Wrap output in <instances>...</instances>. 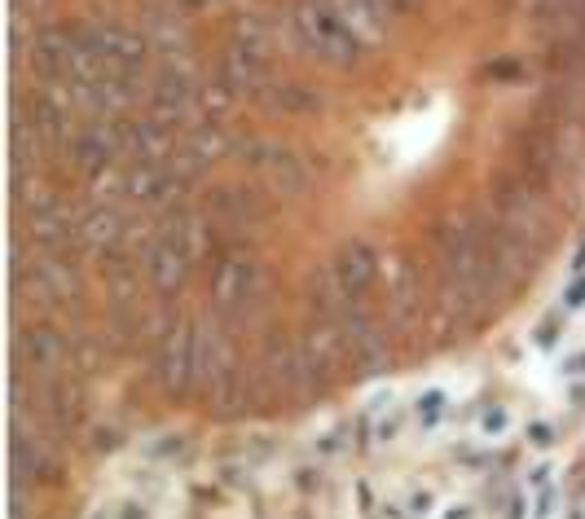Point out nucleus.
<instances>
[{
  "label": "nucleus",
  "instance_id": "10",
  "mask_svg": "<svg viewBox=\"0 0 585 519\" xmlns=\"http://www.w3.org/2000/svg\"><path fill=\"white\" fill-rule=\"evenodd\" d=\"M344 335H348V361H352V370H357L361 379L388 370V339H383L379 322H374L361 304H348Z\"/></svg>",
  "mask_w": 585,
  "mask_h": 519
},
{
  "label": "nucleus",
  "instance_id": "17",
  "mask_svg": "<svg viewBox=\"0 0 585 519\" xmlns=\"http://www.w3.org/2000/svg\"><path fill=\"white\" fill-rule=\"evenodd\" d=\"M445 410H449V396L440 392V388H432V392H423L418 396V405H414V418H418V432H432V427L445 418Z\"/></svg>",
  "mask_w": 585,
  "mask_h": 519
},
{
  "label": "nucleus",
  "instance_id": "21",
  "mask_svg": "<svg viewBox=\"0 0 585 519\" xmlns=\"http://www.w3.org/2000/svg\"><path fill=\"white\" fill-rule=\"evenodd\" d=\"M528 440H533L537 449H550V445H555V432H550L546 423H537V427H528Z\"/></svg>",
  "mask_w": 585,
  "mask_h": 519
},
{
  "label": "nucleus",
  "instance_id": "24",
  "mask_svg": "<svg viewBox=\"0 0 585 519\" xmlns=\"http://www.w3.org/2000/svg\"><path fill=\"white\" fill-rule=\"evenodd\" d=\"M445 519H471V511H467V506H458V511H449Z\"/></svg>",
  "mask_w": 585,
  "mask_h": 519
},
{
  "label": "nucleus",
  "instance_id": "6",
  "mask_svg": "<svg viewBox=\"0 0 585 519\" xmlns=\"http://www.w3.org/2000/svg\"><path fill=\"white\" fill-rule=\"evenodd\" d=\"M238 154L264 176V185L278 198H304L313 190V168L291 146H278V141H242Z\"/></svg>",
  "mask_w": 585,
  "mask_h": 519
},
{
  "label": "nucleus",
  "instance_id": "5",
  "mask_svg": "<svg viewBox=\"0 0 585 519\" xmlns=\"http://www.w3.org/2000/svg\"><path fill=\"white\" fill-rule=\"evenodd\" d=\"M194 392H207L216 401L225 396H242V379L234 370V339L229 326L212 313L203 322L198 317V348H194Z\"/></svg>",
  "mask_w": 585,
  "mask_h": 519
},
{
  "label": "nucleus",
  "instance_id": "2",
  "mask_svg": "<svg viewBox=\"0 0 585 519\" xmlns=\"http://www.w3.org/2000/svg\"><path fill=\"white\" fill-rule=\"evenodd\" d=\"M286 31H291L308 58L335 66V71H352V66L366 58V44L357 40V31L326 0H291L286 5Z\"/></svg>",
  "mask_w": 585,
  "mask_h": 519
},
{
  "label": "nucleus",
  "instance_id": "22",
  "mask_svg": "<svg viewBox=\"0 0 585 519\" xmlns=\"http://www.w3.org/2000/svg\"><path fill=\"white\" fill-rule=\"evenodd\" d=\"M396 432H401V418H388V423H379V445H388Z\"/></svg>",
  "mask_w": 585,
  "mask_h": 519
},
{
  "label": "nucleus",
  "instance_id": "8",
  "mask_svg": "<svg viewBox=\"0 0 585 519\" xmlns=\"http://www.w3.org/2000/svg\"><path fill=\"white\" fill-rule=\"evenodd\" d=\"M220 84H225V93L242 97V102L269 106L273 102V88L282 84L278 58H260V53L229 44L225 58H220Z\"/></svg>",
  "mask_w": 585,
  "mask_h": 519
},
{
  "label": "nucleus",
  "instance_id": "9",
  "mask_svg": "<svg viewBox=\"0 0 585 519\" xmlns=\"http://www.w3.org/2000/svg\"><path fill=\"white\" fill-rule=\"evenodd\" d=\"M194 348H198V317L172 322L154 348V379L168 392H194Z\"/></svg>",
  "mask_w": 585,
  "mask_h": 519
},
{
  "label": "nucleus",
  "instance_id": "18",
  "mask_svg": "<svg viewBox=\"0 0 585 519\" xmlns=\"http://www.w3.org/2000/svg\"><path fill=\"white\" fill-rule=\"evenodd\" d=\"M480 432H484V436H493V440L506 436V432H511V414H506L502 405H489V410L480 414Z\"/></svg>",
  "mask_w": 585,
  "mask_h": 519
},
{
  "label": "nucleus",
  "instance_id": "25",
  "mask_svg": "<svg viewBox=\"0 0 585 519\" xmlns=\"http://www.w3.org/2000/svg\"><path fill=\"white\" fill-rule=\"evenodd\" d=\"M585 370V352H581V357L577 361H572V366H568V374H581Z\"/></svg>",
  "mask_w": 585,
  "mask_h": 519
},
{
  "label": "nucleus",
  "instance_id": "19",
  "mask_svg": "<svg viewBox=\"0 0 585 519\" xmlns=\"http://www.w3.org/2000/svg\"><path fill=\"white\" fill-rule=\"evenodd\" d=\"M585 304V273H572L568 291H564V308H581Z\"/></svg>",
  "mask_w": 585,
  "mask_h": 519
},
{
  "label": "nucleus",
  "instance_id": "15",
  "mask_svg": "<svg viewBox=\"0 0 585 519\" xmlns=\"http://www.w3.org/2000/svg\"><path fill=\"white\" fill-rule=\"evenodd\" d=\"M141 31H146V40L154 44L159 53H168V62H185L190 58V36H185V22L172 14V9H163V5H146L141 9V22H137Z\"/></svg>",
  "mask_w": 585,
  "mask_h": 519
},
{
  "label": "nucleus",
  "instance_id": "4",
  "mask_svg": "<svg viewBox=\"0 0 585 519\" xmlns=\"http://www.w3.org/2000/svg\"><path fill=\"white\" fill-rule=\"evenodd\" d=\"M493 220L502 229H511L520 242H528L533 251L546 247V234H550V212H546V194L537 185H528L520 172L511 176H498L493 185Z\"/></svg>",
  "mask_w": 585,
  "mask_h": 519
},
{
  "label": "nucleus",
  "instance_id": "20",
  "mask_svg": "<svg viewBox=\"0 0 585 519\" xmlns=\"http://www.w3.org/2000/svg\"><path fill=\"white\" fill-rule=\"evenodd\" d=\"M374 5H383L392 18H401V14H414V9L423 5V0H374Z\"/></svg>",
  "mask_w": 585,
  "mask_h": 519
},
{
  "label": "nucleus",
  "instance_id": "14",
  "mask_svg": "<svg viewBox=\"0 0 585 519\" xmlns=\"http://www.w3.org/2000/svg\"><path fill=\"white\" fill-rule=\"evenodd\" d=\"M335 278H339V286H344L348 300L361 304L366 300V291L374 286V278H379V251H374L370 242H361V238L344 242L339 256H335Z\"/></svg>",
  "mask_w": 585,
  "mask_h": 519
},
{
  "label": "nucleus",
  "instance_id": "12",
  "mask_svg": "<svg viewBox=\"0 0 585 519\" xmlns=\"http://www.w3.org/2000/svg\"><path fill=\"white\" fill-rule=\"evenodd\" d=\"M14 352H18L22 366H31V374H36V379H49V374L71 370V339H66L62 330H53V326L22 330Z\"/></svg>",
  "mask_w": 585,
  "mask_h": 519
},
{
  "label": "nucleus",
  "instance_id": "1",
  "mask_svg": "<svg viewBox=\"0 0 585 519\" xmlns=\"http://www.w3.org/2000/svg\"><path fill=\"white\" fill-rule=\"evenodd\" d=\"M440 295L458 322H476L493 300H502V282L493 273L484 220H454L440 234Z\"/></svg>",
  "mask_w": 585,
  "mask_h": 519
},
{
  "label": "nucleus",
  "instance_id": "3",
  "mask_svg": "<svg viewBox=\"0 0 585 519\" xmlns=\"http://www.w3.org/2000/svg\"><path fill=\"white\" fill-rule=\"evenodd\" d=\"M264 300V273L260 264L242 251H216V264H212V304H216V317L225 326H238V322H251V313L260 308Z\"/></svg>",
  "mask_w": 585,
  "mask_h": 519
},
{
  "label": "nucleus",
  "instance_id": "11",
  "mask_svg": "<svg viewBox=\"0 0 585 519\" xmlns=\"http://www.w3.org/2000/svg\"><path fill=\"white\" fill-rule=\"evenodd\" d=\"M207 216L220 229H234V234H256V229L269 220V203L260 194L242 190V185H220L207 198Z\"/></svg>",
  "mask_w": 585,
  "mask_h": 519
},
{
  "label": "nucleus",
  "instance_id": "23",
  "mask_svg": "<svg viewBox=\"0 0 585 519\" xmlns=\"http://www.w3.org/2000/svg\"><path fill=\"white\" fill-rule=\"evenodd\" d=\"M572 273H585V242L577 247V256H572Z\"/></svg>",
  "mask_w": 585,
  "mask_h": 519
},
{
  "label": "nucleus",
  "instance_id": "13",
  "mask_svg": "<svg viewBox=\"0 0 585 519\" xmlns=\"http://www.w3.org/2000/svg\"><path fill=\"white\" fill-rule=\"evenodd\" d=\"M190 247H185L181 238H172L168 229H159L150 242V251H146V273H150V286L159 295H172V291H181V282L190 278Z\"/></svg>",
  "mask_w": 585,
  "mask_h": 519
},
{
  "label": "nucleus",
  "instance_id": "16",
  "mask_svg": "<svg viewBox=\"0 0 585 519\" xmlns=\"http://www.w3.org/2000/svg\"><path fill=\"white\" fill-rule=\"evenodd\" d=\"M326 5L335 9V14L344 18L352 31H357V40L366 44V49H379V44L388 40L392 14L383 5H374V0H326Z\"/></svg>",
  "mask_w": 585,
  "mask_h": 519
},
{
  "label": "nucleus",
  "instance_id": "7",
  "mask_svg": "<svg viewBox=\"0 0 585 519\" xmlns=\"http://www.w3.org/2000/svg\"><path fill=\"white\" fill-rule=\"evenodd\" d=\"M194 181H185L181 172L163 163H124V198L141 212H172L190 198Z\"/></svg>",
  "mask_w": 585,
  "mask_h": 519
}]
</instances>
